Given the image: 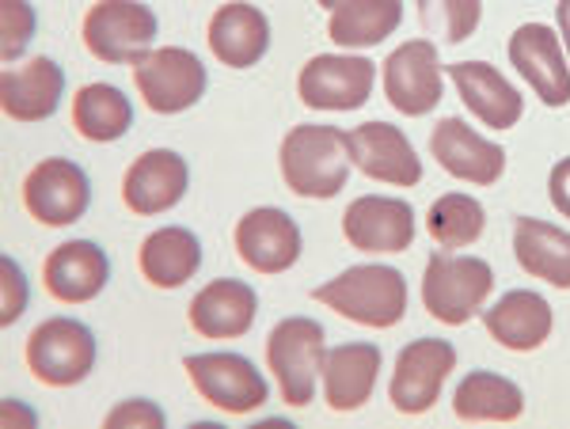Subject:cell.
Instances as JSON below:
<instances>
[{
	"instance_id": "1",
	"label": "cell",
	"mask_w": 570,
	"mask_h": 429,
	"mask_svg": "<svg viewBox=\"0 0 570 429\" xmlns=\"http://www.w3.org/2000/svg\"><path fill=\"white\" fill-rule=\"evenodd\" d=\"M278 168L285 187L308 202H327L351 179V144L338 126L301 122L282 137Z\"/></svg>"
},
{
	"instance_id": "2",
	"label": "cell",
	"mask_w": 570,
	"mask_h": 429,
	"mask_svg": "<svg viewBox=\"0 0 570 429\" xmlns=\"http://www.w3.org/2000/svg\"><path fill=\"white\" fill-rule=\"evenodd\" d=\"M312 300L343 316L346 323L389 331L407 316V278L400 267L362 262V267L343 270L338 278H327L324 286L312 289Z\"/></svg>"
},
{
	"instance_id": "3",
	"label": "cell",
	"mask_w": 570,
	"mask_h": 429,
	"mask_svg": "<svg viewBox=\"0 0 570 429\" xmlns=\"http://www.w3.org/2000/svg\"><path fill=\"white\" fill-rule=\"evenodd\" d=\"M494 293V270L480 255L434 251L422 273V308L445 327H464Z\"/></svg>"
},
{
	"instance_id": "4",
	"label": "cell",
	"mask_w": 570,
	"mask_h": 429,
	"mask_svg": "<svg viewBox=\"0 0 570 429\" xmlns=\"http://www.w3.org/2000/svg\"><path fill=\"white\" fill-rule=\"evenodd\" d=\"M324 358H327V335L308 316H285L266 335V369L274 372L282 403L297 410L316 399Z\"/></svg>"
},
{
	"instance_id": "5",
	"label": "cell",
	"mask_w": 570,
	"mask_h": 429,
	"mask_svg": "<svg viewBox=\"0 0 570 429\" xmlns=\"http://www.w3.org/2000/svg\"><path fill=\"white\" fill-rule=\"evenodd\" d=\"M99 358L96 331L72 316H50L31 331L23 361L31 377L46 388H77L91 377Z\"/></svg>"
},
{
	"instance_id": "6",
	"label": "cell",
	"mask_w": 570,
	"mask_h": 429,
	"mask_svg": "<svg viewBox=\"0 0 570 429\" xmlns=\"http://www.w3.org/2000/svg\"><path fill=\"white\" fill-rule=\"evenodd\" d=\"M156 12L141 0H99L85 12L80 39L85 50L104 66H137L145 53L156 50Z\"/></svg>"
},
{
	"instance_id": "7",
	"label": "cell",
	"mask_w": 570,
	"mask_h": 429,
	"mask_svg": "<svg viewBox=\"0 0 570 429\" xmlns=\"http://www.w3.org/2000/svg\"><path fill=\"white\" fill-rule=\"evenodd\" d=\"M134 88L153 114H183L202 103L209 72L187 46H156L134 66Z\"/></svg>"
},
{
	"instance_id": "8",
	"label": "cell",
	"mask_w": 570,
	"mask_h": 429,
	"mask_svg": "<svg viewBox=\"0 0 570 429\" xmlns=\"http://www.w3.org/2000/svg\"><path fill=\"white\" fill-rule=\"evenodd\" d=\"M183 369H187L198 396L217 410H225V415H252V410L266 407V399H271V385H266L263 369H255V361L244 358V353H187Z\"/></svg>"
},
{
	"instance_id": "9",
	"label": "cell",
	"mask_w": 570,
	"mask_h": 429,
	"mask_svg": "<svg viewBox=\"0 0 570 429\" xmlns=\"http://www.w3.org/2000/svg\"><path fill=\"white\" fill-rule=\"evenodd\" d=\"M23 209L42 228H69L91 209V179L77 160L46 157L23 176Z\"/></svg>"
},
{
	"instance_id": "10",
	"label": "cell",
	"mask_w": 570,
	"mask_h": 429,
	"mask_svg": "<svg viewBox=\"0 0 570 429\" xmlns=\"http://www.w3.org/2000/svg\"><path fill=\"white\" fill-rule=\"evenodd\" d=\"M376 61L362 53H316L301 66L297 96L308 111H357L370 103Z\"/></svg>"
},
{
	"instance_id": "11",
	"label": "cell",
	"mask_w": 570,
	"mask_h": 429,
	"mask_svg": "<svg viewBox=\"0 0 570 429\" xmlns=\"http://www.w3.org/2000/svg\"><path fill=\"white\" fill-rule=\"evenodd\" d=\"M384 96L400 114L422 118L430 114L445 96V66L430 39H407L389 53L381 66Z\"/></svg>"
},
{
	"instance_id": "12",
	"label": "cell",
	"mask_w": 570,
	"mask_h": 429,
	"mask_svg": "<svg viewBox=\"0 0 570 429\" xmlns=\"http://www.w3.org/2000/svg\"><path fill=\"white\" fill-rule=\"evenodd\" d=\"M456 369V346L449 339H411L395 353L389 399L400 415H430L449 372Z\"/></svg>"
},
{
	"instance_id": "13",
	"label": "cell",
	"mask_w": 570,
	"mask_h": 429,
	"mask_svg": "<svg viewBox=\"0 0 570 429\" xmlns=\"http://www.w3.org/2000/svg\"><path fill=\"white\" fill-rule=\"evenodd\" d=\"M233 248L247 270L263 273V278H278V273L297 267L301 251H305V236L285 209L255 206L236 221Z\"/></svg>"
},
{
	"instance_id": "14",
	"label": "cell",
	"mask_w": 570,
	"mask_h": 429,
	"mask_svg": "<svg viewBox=\"0 0 570 429\" xmlns=\"http://www.w3.org/2000/svg\"><path fill=\"white\" fill-rule=\"evenodd\" d=\"M505 53H510V66L518 69V77L540 96V103H570V58L559 31H551L548 23H521L505 42Z\"/></svg>"
},
{
	"instance_id": "15",
	"label": "cell",
	"mask_w": 570,
	"mask_h": 429,
	"mask_svg": "<svg viewBox=\"0 0 570 429\" xmlns=\"http://www.w3.org/2000/svg\"><path fill=\"white\" fill-rule=\"evenodd\" d=\"M419 221L415 209L403 198L389 194H362L346 206L343 236L346 243L365 255H400L415 243Z\"/></svg>"
},
{
	"instance_id": "16",
	"label": "cell",
	"mask_w": 570,
	"mask_h": 429,
	"mask_svg": "<svg viewBox=\"0 0 570 429\" xmlns=\"http://www.w3.org/2000/svg\"><path fill=\"white\" fill-rule=\"evenodd\" d=\"M430 157L441 171L472 187H494L505 176V149L475 133L464 118H441L430 133Z\"/></svg>"
},
{
	"instance_id": "17",
	"label": "cell",
	"mask_w": 570,
	"mask_h": 429,
	"mask_svg": "<svg viewBox=\"0 0 570 429\" xmlns=\"http://www.w3.org/2000/svg\"><path fill=\"white\" fill-rule=\"evenodd\" d=\"M351 160L365 179L389 182V187H419L422 160L407 133L392 122H365L346 133Z\"/></svg>"
},
{
	"instance_id": "18",
	"label": "cell",
	"mask_w": 570,
	"mask_h": 429,
	"mask_svg": "<svg viewBox=\"0 0 570 429\" xmlns=\"http://www.w3.org/2000/svg\"><path fill=\"white\" fill-rule=\"evenodd\" d=\"M190 168L176 149L141 152L122 176V206L137 217H160L187 198Z\"/></svg>"
},
{
	"instance_id": "19",
	"label": "cell",
	"mask_w": 570,
	"mask_h": 429,
	"mask_svg": "<svg viewBox=\"0 0 570 429\" xmlns=\"http://www.w3.org/2000/svg\"><path fill=\"white\" fill-rule=\"evenodd\" d=\"M61 99H66V69L50 53L23 61L20 69L8 66L0 72V107L12 122H46L58 114Z\"/></svg>"
},
{
	"instance_id": "20",
	"label": "cell",
	"mask_w": 570,
	"mask_h": 429,
	"mask_svg": "<svg viewBox=\"0 0 570 429\" xmlns=\"http://www.w3.org/2000/svg\"><path fill=\"white\" fill-rule=\"evenodd\" d=\"M384 369V353L376 342H338L327 350L324 372H320V391L324 403L338 415L362 410L373 399L376 380Z\"/></svg>"
},
{
	"instance_id": "21",
	"label": "cell",
	"mask_w": 570,
	"mask_h": 429,
	"mask_svg": "<svg viewBox=\"0 0 570 429\" xmlns=\"http://www.w3.org/2000/svg\"><path fill=\"white\" fill-rule=\"evenodd\" d=\"M110 259L96 240H66L42 262L46 293L61 305H88L107 289Z\"/></svg>"
},
{
	"instance_id": "22",
	"label": "cell",
	"mask_w": 570,
	"mask_h": 429,
	"mask_svg": "<svg viewBox=\"0 0 570 429\" xmlns=\"http://www.w3.org/2000/svg\"><path fill=\"white\" fill-rule=\"evenodd\" d=\"M449 80L456 84L468 114L480 118L487 130H513L525 114V96L491 61H456L449 66Z\"/></svg>"
},
{
	"instance_id": "23",
	"label": "cell",
	"mask_w": 570,
	"mask_h": 429,
	"mask_svg": "<svg viewBox=\"0 0 570 429\" xmlns=\"http://www.w3.org/2000/svg\"><path fill=\"white\" fill-rule=\"evenodd\" d=\"M259 316V293L240 278H214L198 289L187 308L190 327L202 339H244Z\"/></svg>"
},
{
	"instance_id": "24",
	"label": "cell",
	"mask_w": 570,
	"mask_h": 429,
	"mask_svg": "<svg viewBox=\"0 0 570 429\" xmlns=\"http://www.w3.org/2000/svg\"><path fill=\"white\" fill-rule=\"evenodd\" d=\"M206 42L220 66L252 69L271 50V20H266L263 8L244 4V0H228V4H220L209 16Z\"/></svg>"
},
{
	"instance_id": "25",
	"label": "cell",
	"mask_w": 570,
	"mask_h": 429,
	"mask_svg": "<svg viewBox=\"0 0 570 429\" xmlns=\"http://www.w3.org/2000/svg\"><path fill=\"white\" fill-rule=\"evenodd\" d=\"M483 327L502 350L532 353L551 339L556 312L537 289H510L491 308H483Z\"/></svg>"
},
{
	"instance_id": "26",
	"label": "cell",
	"mask_w": 570,
	"mask_h": 429,
	"mask_svg": "<svg viewBox=\"0 0 570 429\" xmlns=\"http://www.w3.org/2000/svg\"><path fill=\"white\" fill-rule=\"evenodd\" d=\"M137 270L153 289H183L202 270V240L183 225H164L145 236Z\"/></svg>"
},
{
	"instance_id": "27",
	"label": "cell",
	"mask_w": 570,
	"mask_h": 429,
	"mask_svg": "<svg viewBox=\"0 0 570 429\" xmlns=\"http://www.w3.org/2000/svg\"><path fill=\"white\" fill-rule=\"evenodd\" d=\"M513 259L529 278L548 281L551 289H570V228L540 221V217H518Z\"/></svg>"
},
{
	"instance_id": "28",
	"label": "cell",
	"mask_w": 570,
	"mask_h": 429,
	"mask_svg": "<svg viewBox=\"0 0 570 429\" xmlns=\"http://www.w3.org/2000/svg\"><path fill=\"white\" fill-rule=\"evenodd\" d=\"M453 415L461 422H518L525 415V391L502 372L472 369L453 388Z\"/></svg>"
},
{
	"instance_id": "29",
	"label": "cell",
	"mask_w": 570,
	"mask_h": 429,
	"mask_svg": "<svg viewBox=\"0 0 570 429\" xmlns=\"http://www.w3.org/2000/svg\"><path fill=\"white\" fill-rule=\"evenodd\" d=\"M403 23V0H338L327 16V39L343 50H373Z\"/></svg>"
},
{
	"instance_id": "30",
	"label": "cell",
	"mask_w": 570,
	"mask_h": 429,
	"mask_svg": "<svg viewBox=\"0 0 570 429\" xmlns=\"http://www.w3.org/2000/svg\"><path fill=\"white\" fill-rule=\"evenodd\" d=\"M72 126H77V133L91 144L122 141L134 126L130 96H126L122 88L107 84V80L85 84L72 96Z\"/></svg>"
},
{
	"instance_id": "31",
	"label": "cell",
	"mask_w": 570,
	"mask_h": 429,
	"mask_svg": "<svg viewBox=\"0 0 570 429\" xmlns=\"http://www.w3.org/2000/svg\"><path fill=\"white\" fill-rule=\"evenodd\" d=\"M426 232L441 251L472 248L487 232V209L480 206V198L464 194V190H449L426 209Z\"/></svg>"
},
{
	"instance_id": "32",
	"label": "cell",
	"mask_w": 570,
	"mask_h": 429,
	"mask_svg": "<svg viewBox=\"0 0 570 429\" xmlns=\"http://www.w3.org/2000/svg\"><path fill=\"white\" fill-rule=\"evenodd\" d=\"M419 16L430 34L456 46L475 34L483 20V0H419Z\"/></svg>"
},
{
	"instance_id": "33",
	"label": "cell",
	"mask_w": 570,
	"mask_h": 429,
	"mask_svg": "<svg viewBox=\"0 0 570 429\" xmlns=\"http://www.w3.org/2000/svg\"><path fill=\"white\" fill-rule=\"evenodd\" d=\"M35 31H39V16L31 0H0V58L8 66L23 58Z\"/></svg>"
},
{
	"instance_id": "34",
	"label": "cell",
	"mask_w": 570,
	"mask_h": 429,
	"mask_svg": "<svg viewBox=\"0 0 570 429\" xmlns=\"http://www.w3.org/2000/svg\"><path fill=\"white\" fill-rule=\"evenodd\" d=\"M31 305V286H27V273L12 255L0 259V323L12 327L16 319L27 312Z\"/></svg>"
},
{
	"instance_id": "35",
	"label": "cell",
	"mask_w": 570,
	"mask_h": 429,
	"mask_svg": "<svg viewBox=\"0 0 570 429\" xmlns=\"http://www.w3.org/2000/svg\"><path fill=\"white\" fill-rule=\"evenodd\" d=\"M104 426L107 429H164L168 426V415H164L160 403H153V399H122L118 407L107 410Z\"/></svg>"
},
{
	"instance_id": "36",
	"label": "cell",
	"mask_w": 570,
	"mask_h": 429,
	"mask_svg": "<svg viewBox=\"0 0 570 429\" xmlns=\"http://www.w3.org/2000/svg\"><path fill=\"white\" fill-rule=\"evenodd\" d=\"M548 198H551V206H556V213H563L567 221H570V157H563L551 168V176H548Z\"/></svg>"
},
{
	"instance_id": "37",
	"label": "cell",
	"mask_w": 570,
	"mask_h": 429,
	"mask_svg": "<svg viewBox=\"0 0 570 429\" xmlns=\"http://www.w3.org/2000/svg\"><path fill=\"white\" fill-rule=\"evenodd\" d=\"M35 422H39V418H35V410L20 407V399H12V396L4 399V429H16V426L31 429Z\"/></svg>"
},
{
	"instance_id": "38",
	"label": "cell",
	"mask_w": 570,
	"mask_h": 429,
	"mask_svg": "<svg viewBox=\"0 0 570 429\" xmlns=\"http://www.w3.org/2000/svg\"><path fill=\"white\" fill-rule=\"evenodd\" d=\"M556 31H559V39H563V50L570 58V0H559L556 4Z\"/></svg>"
},
{
	"instance_id": "39",
	"label": "cell",
	"mask_w": 570,
	"mask_h": 429,
	"mask_svg": "<svg viewBox=\"0 0 570 429\" xmlns=\"http://www.w3.org/2000/svg\"><path fill=\"white\" fill-rule=\"evenodd\" d=\"M316 4H320V8H324V12H331V8H335V4H338V0H316Z\"/></svg>"
}]
</instances>
